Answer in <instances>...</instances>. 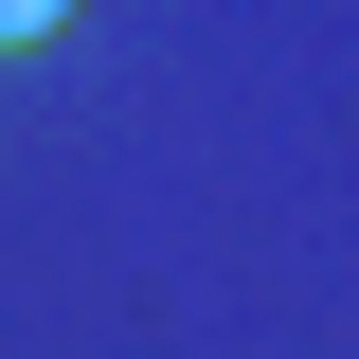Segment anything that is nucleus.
<instances>
[{
	"instance_id": "1",
	"label": "nucleus",
	"mask_w": 359,
	"mask_h": 359,
	"mask_svg": "<svg viewBox=\"0 0 359 359\" xmlns=\"http://www.w3.org/2000/svg\"><path fill=\"white\" fill-rule=\"evenodd\" d=\"M54 18H72V0H0V54H36V36H54Z\"/></svg>"
}]
</instances>
